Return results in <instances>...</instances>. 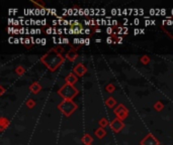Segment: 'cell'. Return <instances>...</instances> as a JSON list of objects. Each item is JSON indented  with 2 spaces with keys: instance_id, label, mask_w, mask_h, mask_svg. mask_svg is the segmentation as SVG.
Returning <instances> with one entry per match:
<instances>
[{
  "instance_id": "4316f807",
  "label": "cell",
  "mask_w": 173,
  "mask_h": 145,
  "mask_svg": "<svg viewBox=\"0 0 173 145\" xmlns=\"http://www.w3.org/2000/svg\"><path fill=\"white\" fill-rule=\"evenodd\" d=\"M64 40V42H66V43H69V42H68V39H63Z\"/></svg>"
},
{
  "instance_id": "44dd1931",
  "label": "cell",
  "mask_w": 173,
  "mask_h": 145,
  "mask_svg": "<svg viewBox=\"0 0 173 145\" xmlns=\"http://www.w3.org/2000/svg\"><path fill=\"white\" fill-rule=\"evenodd\" d=\"M150 61H151V59H150V56H143L142 58L140 59V62H142L143 65H148L150 62Z\"/></svg>"
},
{
  "instance_id": "83f0119b",
  "label": "cell",
  "mask_w": 173,
  "mask_h": 145,
  "mask_svg": "<svg viewBox=\"0 0 173 145\" xmlns=\"http://www.w3.org/2000/svg\"><path fill=\"white\" fill-rule=\"evenodd\" d=\"M88 145H92V144H88Z\"/></svg>"
},
{
  "instance_id": "d4e9b609",
  "label": "cell",
  "mask_w": 173,
  "mask_h": 145,
  "mask_svg": "<svg viewBox=\"0 0 173 145\" xmlns=\"http://www.w3.org/2000/svg\"><path fill=\"white\" fill-rule=\"evenodd\" d=\"M4 93H5V89H4V87H3V86H0V95L3 96V95H4Z\"/></svg>"
},
{
  "instance_id": "6da1fadb",
  "label": "cell",
  "mask_w": 173,
  "mask_h": 145,
  "mask_svg": "<svg viewBox=\"0 0 173 145\" xmlns=\"http://www.w3.org/2000/svg\"><path fill=\"white\" fill-rule=\"evenodd\" d=\"M62 52H63L62 46L53 48L41 58V62H42L43 65L46 66L47 69H49V71L55 72L65 62V58L62 56Z\"/></svg>"
},
{
  "instance_id": "ffe728a7",
  "label": "cell",
  "mask_w": 173,
  "mask_h": 145,
  "mask_svg": "<svg viewBox=\"0 0 173 145\" xmlns=\"http://www.w3.org/2000/svg\"><path fill=\"white\" fill-rule=\"evenodd\" d=\"M98 123H99V127H101V128H105L106 126L109 125V122L108 121V119L106 118H101Z\"/></svg>"
},
{
  "instance_id": "7c38bea8",
  "label": "cell",
  "mask_w": 173,
  "mask_h": 145,
  "mask_svg": "<svg viewBox=\"0 0 173 145\" xmlns=\"http://www.w3.org/2000/svg\"><path fill=\"white\" fill-rule=\"evenodd\" d=\"M43 89V87L41 86V84L40 83H37V82H34V83H33L30 86V91L33 94H37V93H40L41 91H42Z\"/></svg>"
},
{
  "instance_id": "30bf717a",
  "label": "cell",
  "mask_w": 173,
  "mask_h": 145,
  "mask_svg": "<svg viewBox=\"0 0 173 145\" xmlns=\"http://www.w3.org/2000/svg\"><path fill=\"white\" fill-rule=\"evenodd\" d=\"M65 81H66V84H69V85H74L77 83L78 81V77L76 75L74 74V72H70V74H68L66 76L65 78Z\"/></svg>"
},
{
  "instance_id": "8fae6325",
  "label": "cell",
  "mask_w": 173,
  "mask_h": 145,
  "mask_svg": "<svg viewBox=\"0 0 173 145\" xmlns=\"http://www.w3.org/2000/svg\"><path fill=\"white\" fill-rule=\"evenodd\" d=\"M71 27H72L71 31H73V33H81V31L83 29L82 24L79 21H73L71 23Z\"/></svg>"
},
{
  "instance_id": "ba28073f",
  "label": "cell",
  "mask_w": 173,
  "mask_h": 145,
  "mask_svg": "<svg viewBox=\"0 0 173 145\" xmlns=\"http://www.w3.org/2000/svg\"><path fill=\"white\" fill-rule=\"evenodd\" d=\"M77 50H78V48H76V46H72V48L69 49V52L66 53V58H67L70 62H75L78 58Z\"/></svg>"
},
{
  "instance_id": "7a4b0ae2",
  "label": "cell",
  "mask_w": 173,
  "mask_h": 145,
  "mask_svg": "<svg viewBox=\"0 0 173 145\" xmlns=\"http://www.w3.org/2000/svg\"><path fill=\"white\" fill-rule=\"evenodd\" d=\"M58 94L63 100L73 101L74 98L79 94V90L75 86H73V85L65 84L61 87V89H59Z\"/></svg>"
},
{
  "instance_id": "e0dca14e",
  "label": "cell",
  "mask_w": 173,
  "mask_h": 145,
  "mask_svg": "<svg viewBox=\"0 0 173 145\" xmlns=\"http://www.w3.org/2000/svg\"><path fill=\"white\" fill-rule=\"evenodd\" d=\"M154 109H155L156 111H162V110L164 109V104L160 102V101H157V102L154 104Z\"/></svg>"
},
{
  "instance_id": "8992f818",
  "label": "cell",
  "mask_w": 173,
  "mask_h": 145,
  "mask_svg": "<svg viewBox=\"0 0 173 145\" xmlns=\"http://www.w3.org/2000/svg\"><path fill=\"white\" fill-rule=\"evenodd\" d=\"M141 145H161L159 142V140L154 136L152 133H149L145 136L140 142Z\"/></svg>"
},
{
  "instance_id": "d6986e66",
  "label": "cell",
  "mask_w": 173,
  "mask_h": 145,
  "mask_svg": "<svg viewBox=\"0 0 173 145\" xmlns=\"http://www.w3.org/2000/svg\"><path fill=\"white\" fill-rule=\"evenodd\" d=\"M15 72L18 75V76H23L24 72H26V69H24L23 66H17L15 68Z\"/></svg>"
},
{
  "instance_id": "484cf974",
  "label": "cell",
  "mask_w": 173,
  "mask_h": 145,
  "mask_svg": "<svg viewBox=\"0 0 173 145\" xmlns=\"http://www.w3.org/2000/svg\"><path fill=\"white\" fill-rule=\"evenodd\" d=\"M111 39H112V37H108V43H111V42H112Z\"/></svg>"
},
{
  "instance_id": "2e32d148",
  "label": "cell",
  "mask_w": 173,
  "mask_h": 145,
  "mask_svg": "<svg viewBox=\"0 0 173 145\" xmlns=\"http://www.w3.org/2000/svg\"><path fill=\"white\" fill-rule=\"evenodd\" d=\"M92 141H93V138H92V136H91L90 134L86 133V134L83 135V137H82V142L85 144V145L91 144V142H92Z\"/></svg>"
},
{
  "instance_id": "277c9868",
  "label": "cell",
  "mask_w": 173,
  "mask_h": 145,
  "mask_svg": "<svg viewBox=\"0 0 173 145\" xmlns=\"http://www.w3.org/2000/svg\"><path fill=\"white\" fill-rule=\"evenodd\" d=\"M114 113L115 114L116 118H118L124 121L125 119L128 117L129 110L127 109V107H125L124 104H118V105L114 109Z\"/></svg>"
},
{
  "instance_id": "cb8c5ba5",
  "label": "cell",
  "mask_w": 173,
  "mask_h": 145,
  "mask_svg": "<svg viewBox=\"0 0 173 145\" xmlns=\"http://www.w3.org/2000/svg\"><path fill=\"white\" fill-rule=\"evenodd\" d=\"M23 43H26V46L27 49H30V46H31L30 45V39H24Z\"/></svg>"
},
{
  "instance_id": "ac0fdd59",
  "label": "cell",
  "mask_w": 173,
  "mask_h": 145,
  "mask_svg": "<svg viewBox=\"0 0 173 145\" xmlns=\"http://www.w3.org/2000/svg\"><path fill=\"white\" fill-rule=\"evenodd\" d=\"M105 91L108 93H109V94H111V93H114L115 91V86L114 84H111V83H109V84H108L105 86Z\"/></svg>"
},
{
  "instance_id": "9a60e30c",
  "label": "cell",
  "mask_w": 173,
  "mask_h": 145,
  "mask_svg": "<svg viewBox=\"0 0 173 145\" xmlns=\"http://www.w3.org/2000/svg\"><path fill=\"white\" fill-rule=\"evenodd\" d=\"M105 105L108 106V108H115L116 101L114 97H108V99L105 100Z\"/></svg>"
},
{
  "instance_id": "5bb4252c",
  "label": "cell",
  "mask_w": 173,
  "mask_h": 145,
  "mask_svg": "<svg viewBox=\"0 0 173 145\" xmlns=\"http://www.w3.org/2000/svg\"><path fill=\"white\" fill-rule=\"evenodd\" d=\"M9 125H10V121H9L7 118H5V117L0 118V127H1V132L4 131Z\"/></svg>"
},
{
  "instance_id": "3957f363",
  "label": "cell",
  "mask_w": 173,
  "mask_h": 145,
  "mask_svg": "<svg viewBox=\"0 0 173 145\" xmlns=\"http://www.w3.org/2000/svg\"><path fill=\"white\" fill-rule=\"evenodd\" d=\"M78 108V105L74 101L71 100H63L58 105V109L63 113L65 117H69L76 111Z\"/></svg>"
},
{
  "instance_id": "9c48e42d",
  "label": "cell",
  "mask_w": 173,
  "mask_h": 145,
  "mask_svg": "<svg viewBox=\"0 0 173 145\" xmlns=\"http://www.w3.org/2000/svg\"><path fill=\"white\" fill-rule=\"evenodd\" d=\"M161 29L164 31L170 39H173V24L172 23L164 22L163 24H161Z\"/></svg>"
},
{
  "instance_id": "52a82bcc",
  "label": "cell",
  "mask_w": 173,
  "mask_h": 145,
  "mask_svg": "<svg viewBox=\"0 0 173 145\" xmlns=\"http://www.w3.org/2000/svg\"><path fill=\"white\" fill-rule=\"evenodd\" d=\"M73 72L77 77L81 78L87 72V68L85 67V65L82 64V62H79V64H77L75 66V68L73 69Z\"/></svg>"
},
{
  "instance_id": "603a6c76",
  "label": "cell",
  "mask_w": 173,
  "mask_h": 145,
  "mask_svg": "<svg viewBox=\"0 0 173 145\" xmlns=\"http://www.w3.org/2000/svg\"><path fill=\"white\" fill-rule=\"evenodd\" d=\"M26 105L29 107L30 109H33L36 107V102H34V100H33V99H29L26 102Z\"/></svg>"
},
{
  "instance_id": "7402d4cb",
  "label": "cell",
  "mask_w": 173,
  "mask_h": 145,
  "mask_svg": "<svg viewBox=\"0 0 173 145\" xmlns=\"http://www.w3.org/2000/svg\"><path fill=\"white\" fill-rule=\"evenodd\" d=\"M33 4H34L36 6H37V7H40V8H44L45 7V2L42 1V0H39V1H36V0H31L30 1Z\"/></svg>"
},
{
  "instance_id": "5b68a950",
  "label": "cell",
  "mask_w": 173,
  "mask_h": 145,
  "mask_svg": "<svg viewBox=\"0 0 173 145\" xmlns=\"http://www.w3.org/2000/svg\"><path fill=\"white\" fill-rule=\"evenodd\" d=\"M109 127H111V129L114 132L118 133V132H121L122 129L125 128V123L122 120H121V119L115 118L109 122Z\"/></svg>"
},
{
  "instance_id": "4fadbf2b",
  "label": "cell",
  "mask_w": 173,
  "mask_h": 145,
  "mask_svg": "<svg viewBox=\"0 0 173 145\" xmlns=\"http://www.w3.org/2000/svg\"><path fill=\"white\" fill-rule=\"evenodd\" d=\"M94 135H95V136L98 138V139H102L103 137H105L106 131H105L104 128L99 127V128H97L95 131H94Z\"/></svg>"
}]
</instances>
